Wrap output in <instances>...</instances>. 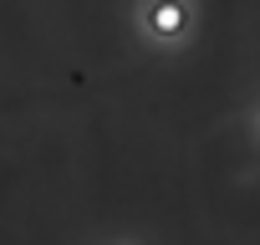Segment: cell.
<instances>
[{
  "label": "cell",
  "mask_w": 260,
  "mask_h": 245,
  "mask_svg": "<svg viewBox=\"0 0 260 245\" xmlns=\"http://www.w3.org/2000/svg\"><path fill=\"white\" fill-rule=\"evenodd\" d=\"M179 21H184L179 6H153V11H148V26H153V31H179Z\"/></svg>",
  "instance_id": "1"
}]
</instances>
